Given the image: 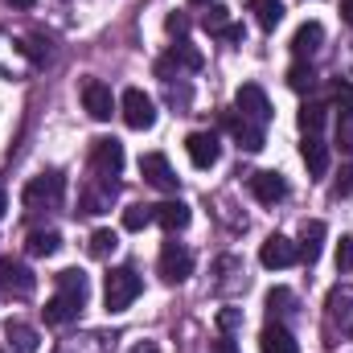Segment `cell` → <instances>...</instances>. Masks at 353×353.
<instances>
[{"label": "cell", "mask_w": 353, "mask_h": 353, "mask_svg": "<svg viewBox=\"0 0 353 353\" xmlns=\"http://www.w3.org/2000/svg\"><path fill=\"white\" fill-rule=\"evenodd\" d=\"M87 296H90L87 271H79V267L58 271V292H54V300L46 304V325H70V321L87 308Z\"/></svg>", "instance_id": "6da1fadb"}, {"label": "cell", "mask_w": 353, "mask_h": 353, "mask_svg": "<svg viewBox=\"0 0 353 353\" xmlns=\"http://www.w3.org/2000/svg\"><path fill=\"white\" fill-rule=\"evenodd\" d=\"M62 197H66V176L58 173V169L37 173L29 185H25V193H21V201H25V210H29V214L58 210V205H62Z\"/></svg>", "instance_id": "7a4b0ae2"}, {"label": "cell", "mask_w": 353, "mask_h": 353, "mask_svg": "<svg viewBox=\"0 0 353 353\" xmlns=\"http://www.w3.org/2000/svg\"><path fill=\"white\" fill-rule=\"evenodd\" d=\"M140 275H136V267H111L107 271V279H103V304H107V312H123V308H132L136 304V296H140Z\"/></svg>", "instance_id": "3957f363"}, {"label": "cell", "mask_w": 353, "mask_h": 353, "mask_svg": "<svg viewBox=\"0 0 353 353\" xmlns=\"http://www.w3.org/2000/svg\"><path fill=\"white\" fill-rule=\"evenodd\" d=\"M325 325L333 337H353V288H333L325 296Z\"/></svg>", "instance_id": "277c9868"}, {"label": "cell", "mask_w": 353, "mask_h": 353, "mask_svg": "<svg viewBox=\"0 0 353 353\" xmlns=\"http://www.w3.org/2000/svg\"><path fill=\"white\" fill-rule=\"evenodd\" d=\"M37 292V275L21 259H0V300H29Z\"/></svg>", "instance_id": "5b68a950"}, {"label": "cell", "mask_w": 353, "mask_h": 353, "mask_svg": "<svg viewBox=\"0 0 353 353\" xmlns=\"http://www.w3.org/2000/svg\"><path fill=\"white\" fill-rule=\"evenodd\" d=\"M90 173L107 176V181H115V176L123 173V144H119L115 136L90 140Z\"/></svg>", "instance_id": "8992f818"}, {"label": "cell", "mask_w": 353, "mask_h": 353, "mask_svg": "<svg viewBox=\"0 0 353 353\" xmlns=\"http://www.w3.org/2000/svg\"><path fill=\"white\" fill-rule=\"evenodd\" d=\"M119 111H123V123H128L132 132H148V128L157 123V103H152V99H148L140 87H128V90H123Z\"/></svg>", "instance_id": "52a82bcc"}, {"label": "cell", "mask_w": 353, "mask_h": 353, "mask_svg": "<svg viewBox=\"0 0 353 353\" xmlns=\"http://www.w3.org/2000/svg\"><path fill=\"white\" fill-rule=\"evenodd\" d=\"M115 193H119L115 181H107V176H90L87 185H83V193H79V214H107L111 201H115Z\"/></svg>", "instance_id": "ba28073f"}, {"label": "cell", "mask_w": 353, "mask_h": 353, "mask_svg": "<svg viewBox=\"0 0 353 353\" xmlns=\"http://www.w3.org/2000/svg\"><path fill=\"white\" fill-rule=\"evenodd\" d=\"M234 115H243V119L267 128V123H271V103H267L263 87H255V83L239 87V94H234Z\"/></svg>", "instance_id": "9c48e42d"}, {"label": "cell", "mask_w": 353, "mask_h": 353, "mask_svg": "<svg viewBox=\"0 0 353 353\" xmlns=\"http://www.w3.org/2000/svg\"><path fill=\"white\" fill-rule=\"evenodd\" d=\"M193 275V251L185 243H165L161 247V279L165 283H181Z\"/></svg>", "instance_id": "30bf717a"}, {"label": "cell", "mask_w": 353, "mask_h": 353, "mask_svg": "<svg viewBox=\"0 0 353 353\" xmlns=\"http://www.w3.org/2000/svg\"><path fill=\"white\" fill-rule=\"evenodd\" d=\"M185 152H189V161H193L197 169H214L218 157H222L214 132H189V136H185Z\"/></svg>", "instance_id": "8fae6325"}, {"label": "cell", "mask_w": 353, "mask_h": 353, "mask_svg": "<svg viewBox=\"0 0 353 353\" xmlns=\"http://www.w3.org/2000/svg\"><path fill=\"white\" fill-rule=\"evenodd\" d=\"M259 263L267 271H283V267L300 263V251H296V243L292 239H283V234H271L263 243V251H259Z\"/></svg>", "instance_id": "7c38bea8"}, {"label": "cell", "mask_w": 353, "mask_h": 353, "mask_svg": "<svg viewBox=\"0 0 353 353\" xmlns=\"http://www.w3.org/2000/svg\"><path fill=\"white\" fill-rule=\"evenodd\" d=\"M140 176L148 185H157L161 193H176V173H173V165H169V157H161V152L140 157Z\"/></svg>", "instance_id": "4fadbf2b"}, {"label": "cell", "mask_w": 353, "mask_h": 353, "mask_svg": "<svg viewBox=\"0 0 353 353\" xmlns=\"http://www.w3.org/2000/svg\"><path fill=\"white\" fill-rule=\"evenodd\" d=\"M83 103H87L90 119H111V111H115V99H111V87L107 83H99V79H87L83 83Z\"/></svg>", "instance_id": "5bb4252c"}, {"label": "cell", "mask_w": 353, "mask_h": 353, "mask_svg": "<svg viewBox=\"0 0 353 353\" xmlns=\"http://www.w3.org/2000/svg\"><path fill=\"white\" fill-rule=\"evenodd\" d=\"M173 70H176V74H181V70H201V54H197L193 46H185V41L173 46V50L157 62V74H161V79H169Z\"/></svg>", "instance_id": "9a60e30c"}, {"label": "cell", "mask_w": 353, "mask_h": 353, "mask_svg": "<svg viewBox=\"0 0 353 353\" xmlns=\"http://www.w3.org/2000/svg\"><path fill=\"white\" fill-rule=\"evenodd\" d=\"M251 193H255V201L275 205V201H283V197H288V181H283V173H271V169H263V173L251 176Z\"/></svg>", "instance_id": "2e32d148"}, {"label": "cell", "mask_w": 353, "mask_h": 353, "mask_svg": "<svg viewBox=\"0 0 353 353\" xmlns=\"http://www.w3.org/2000/svg\"><path fill=\"white\" fill-rule=\"evenodd\" d=\"M321 41H325V29H321V21H304V25L296 29V37H292V54H296V62L312 58V54L321 50Z\"/></svg>", "instance_id": "e0dca14e"}, {"label": "cell", "mask_w": 353, "mask_h": 353, "mask_svg": "<svg viewBox=\"0 0 353 353\" xmlns=\"http://www.w3.org/2000/svg\"><path fill=\"white\" fill-rule=\"evenodd\" d=\"M189 205L185 201H161V205H152V222L157 226H165L169 234H176V230H185L189 226Z\"/></svg>", "instance_id": "ac0fdd59"}, {"label": "cell", "mask_w": 353, "mask_h": 353, "mask_svg": "<svg viewBox=\"0 0 353 353\" xmlns=\"http://www.w3.org/2000/svg\"><path fill=\"white\" fill-rule=\"evenodd\" d=\"M259 350L263 353H300V345H296V337L279 321H271V325H263V333H259Z\"/></svg>", "instance_id": "d6986e66"}, {"label": "cell", "mask_w": 353, "mask_h": 353, "mask_svg": "<svg viewBox=\"0 0 353 353\" xmlns=\"http://www.w3.org/2000/svg\"><path fill=\"white\" fill-rule=\"evenodd\" d=\"M300 157H304V165H308V173H312V176H325V173H329V144H325L321 136H304Z\"/></svg>", "instance_id": "ffe728a7"}, {"label": "cell", "mask_w": 353, "mask_h": 353, "mask_svg": "<svg viewBox=\"0 0 353 353\" xmlns=\"http://www.w3.org/2000/svg\"><path fill=\"white\" fill-rule=\"evenodd\" d=\"M226 123H230L239 148H247V152H259V148H263V128H259V123H251V119H243V115H230Z\"/></svg>", "instance_id": "44dd1931"}, {"label": "cell", "mask_w": 353, "mask_h": 353, "mask_svg": "<svg viewBox=\"0 0 353 353\" xmlns=\"http://www.w3.org/2000/svg\"><path fill=\"white\" fill-rule=\"evenodd\" d=\"M321 247H325V222H308L304 226V239L296 243V251H300V263H316L321 259Z\"/></svg>", "instance_id": "7402d4cb"}, {"label": "cell", "mask_w": 353, "mask_h": 353, "mask_svg": "<svg viewBox=\"0 0 353 353\" xmlns=\"http://www.w3.org/2000/svg\"><path fill=\"white\" fill-rule=\"evenodd\" d=\"M4 333H8V341H12V353H37V350H41V337H37V329H33V325L8 321V325H4Z\"/></svg>", "instance_id": "603a6c76"}, {"label": "cell", "mask_w": 353, "mask_h": 353, "mask_svg": "<svg viewBox=\"0 0 353 353\" xmlns=\"http://www.w3.org/2000/svg\"><path fill=\"white\" fill-rule=\"evenodd\" d=\"M25 251H29L33 259H50V255L62 251V234H58V230H33L29 243H25Z\"/></svg>", "instance_id": "cb8c5ba5"}, {"label": "cell", "mask_w": 353, "mask_h": 353, "mask_svg": "<svg viewBox=\"0 0 353 353\" xmlns=\"http://www.w3.org/2000/svg\"><path fill=\"white\" fill-rule=\"evenodd\" d=\"M247 8L255 12V25H259L263 33H275V25L283 21V0H251Z\"/></svg>", "instance_id": "d4e9b609"}, {"label": "cell", "mask_w": 353, "mask_h": 353, "mask_svg": "<svg viewBox=\"0 0 353 353\" xmlns=\"http://www.w3.org/2000/svg\"><path fill=\"white\" fill-rule=\"evenodd\" d=\"M58 353H111V345L103 333H83V337H66Z\"/></svg>", "instance_id": "484cf974"}, {"label": "cell", "mask_w": 353, "mask_h": 353, "mask_svg": "<svg viewBox=\"0 0 353 353\" xmlns=\"http://www.w3.org/2000/svg\"><path fill=\"white\" fill-rule=\"evenodd\" d=\"M325 103H304L300 107V115H296V123H300V132L304 136H321V128H325Z\"/></svg>", "instance_id": "4316f807"}, {"label": "cell", "mask_w": 353, "mask_h": 353, "mask_svg": "<svg viewBox=\"0 0 353 353\" xmlns=\"http://www.w3.org/2000/svg\"><path fill=\"white\" fill-rule=\"evenodd\" d=\"M115 247H119V234H115V230H94L87 251H90V259H111Z\"/></svg>", "instance_id": "83f0119b"}, {"label": "cell", "mask_w": 353, "mask_h": 353, "mask_svg": "<svg viewBox=\"0 0 353 353\" xmlns=\"http://www.w3.org/2000/svg\"><path fill=\"white\" fill-rule=\"evenodd\" d=\"M288 87L296 90V94H304V90L316 87V70L308 66V62H296L292 70H288Z\"/></svg>", "instance_id": "f1b7e54d"}, {"label": "cell", "mask_w": 353, "mask_h": 353, "mask_svg": "<svg viewBox=\"0 0 353 353\" xmlns=\"http://www.w3.org/2000/svg\"><path fill=\"white\" fill-rule=\"evenodd\" d=\"M210 12L201 17V25L210 29V33H226L230 29V8H222V4H205Z\"/></svg>", "instance_id": "f546056e"}, {"label": "cell", "mask_w": 353, "mask_h": 353, "mask_svg": "<svg viewBox=\"0 0 353 353\" xmlns=\"http://www.w3.org/2000/svg\"><path fill=\"white\" fill-rule=\"evenodd\" d=\"M292 304H296V296H292L288 288H271V292H267V312H271V316L292 312Z\"/></svg>", "instance_id": "4dcf8cb0"}, {"label": "cell", "mask_w": 353, "mask_h": 353, "mask_svg": "<svg viewBox=\"0 0 353 353\" xmlns=\"http://www.w3.org/2000/svg\"><path fill=\"white\" fill-rule=\"evenodd\" d=\"M152 222V205H128L123 210V230H144Z\"/></svg>", "instance_id": "1f68e13d"}, {"label": "cell", "mask_w": 353, "mask_h": 353, "mask_svg": "<svg viewBox=\"0 0 353 353\" xmlns=\"http://www.w3.org/2000/svg\"><path fill=\"white\" fill-rule=\"evenodd\" d=\"M337 144L353 152V107H341V115H337Z\"/></svg>", "instance_id": "d6a6232c"}, {"label": "cell", "mask_w": 353, "mask_h": 353, "mask_svg": "<svg viewBox=\"0 0 353 353\" xmlns=\"http://www.w3.org/2000/svg\"><path fill=\"white\" fill-rule=\"evenodd\" d=\"M25 54H29V62L41 66V62H50V41H46L41 33H29V37H25Z\"/></svg>", "instance_id": "836d02e7"}, {"label": "cell", "mask_w": 353, "mask_h": 353, "mask_svg": "<svg viewBox=\"0 0 353 353\" xmlns=\"http://www.w3.org/2000/svg\"><path fill=\"white\" fill-rule=\"evenodd\" d=\"M333 197H353V165H345L333 181Z\"/></svg>", "instance_id": "e575fe53"}, {"label": "cell", "mask_w": 353, "mask_h": 353, "mask_svg": "<svg viewBox=\"0 0 353 353\" xmlns=\"http://www.w3.org/2000/svg\"><path fill=\"white\" fill-rule=\"evenodd\" d=\"M337 271H353V239L350 234L337 243Z\"/></svg>", "instance_id": "d590c367"}, {"label": "cell", "mask_w": 353, "mask_h": 353, "mask_svg": "<svg viewBox=\"0 0 353 353\" xmlns=\"http://www.w3.org/2000/svg\"><path fill=\"white\" fill-rule=\"evenodd\" d=\"M239 321H243V312H239V308H222V312H218V329H222V333H230Z\"/></svg>", "instance_id": "8d00e7d4"}, {"label": "cell", "mask_w": 353, "mask_h": 353, "mask_svg": "<svg viewBox=\"0 0 353 353\" xmlns=\"http://www.w3.org/2000/svg\"><path fill=\"white\" fill-rule=\"evenodd\" d=\"M333 94H337V103H341V107H353V87H350V83H341V79H337V83H333Z\"/></svg>", "instance_id": "74e56055"}, {"label": "cell", "mask_w": 353, "mask_h": 353, "mask_svg": "<svg viewBox=\"0 0 353 353\" xmlns=\"http://www.w3.org/2000/svg\"><path fill=\"white\" fill-rule=\"evenodd\" d=\"M169 33H173V37H185V33H189V17L173 12V17H169Z\"/></svg>", "instance_id": "f35d334b"}, {"label": "cell", "mask_w": 353, "mask_h": 353, "mask_svg": "<svg viewBox=\"0 0 353 353\" xmlns=\"http://www.w3.org/2000/svg\"><path fill=\"white\" fill-rule=\"evenodd\" d=\"M210 353H239V345H234V337H230V333H222V337L210 345Z\"/></svg>", "instance_id": "ab89813d"}, {"label": "cell", "mask_w": 353, "mask_h": 353, "mask_svg": "<svg viewBox=\"0 0 353 353\" xmlns=\"http://www.w3.org/2000/svg\"><path fill=\"white\" fill-rule=\"evenodd\" d=\"M222 37H226V41H243V29H239V25H230V29H226Z\"/></svg>", "instance_id": "60d3db41"}, {"label": "cell", "mask_w": 353, "mask_h": 353, "mask_svg": "<svg viewBox=\"0 0 353 353\" xmlns=\"http://www.w3.org/2000/svg\"><path fill=\"white\" fill-rule=\"evenodd\" d=\"M341 17H345V25H353V0H341Z\"/></svg>", "instance_id": "b9f144b4"}, {"label": "cell", "mask_w": 353, "mask_h": 353, "mask_svg": "<svg viewBox=\"0 0 353 353\" xmlns=\"http://www.w3.org/2000/svg\"><path fill=\"white\" fill-rule=\"evenodd\" d=\"M4 214H8V193L0 189V218H4Z\"/></svg>", "instance_id": "7bdbcfd3"}, {"label": "cell", "mask_w": 353, "mask_h": 353, "mask_svg": "<svg viewBox=\"0 0 353 353\" xmlns=\"http://www.w3.org/2000/svg\"><path fill=\"white\" fill-rule=\"evenodd\" d=\"M12 8H33V0H8Z\"/></svg>", "instance_id": "ee69618b"}, {"label": "cell", "mask_w": 353, "mask_h": 353, "mask_svg": "<svg viewBox=\"0 0 353 353\" xmlns=\"http://www.w3.org/2000/svg\"><path fill=\"white\" fill-rule=\"evenodd\" d=\"M189 4H214V0H189Z\"/></svg>", "instance_id": "f6af8a7d"}, {"label": "cell", "mask_w": 353, "mask_h": 353, "mask_svg": "<svg viewBox=\"0 0 353 353\" xmlns=\"http://www.w3.org/2000/svg\"><path fill=\"white\" fill-rule=\"evenodd\" d=\"M0 353H4V350H0Z\"/></svg>", "instance_id": "bcb514c9"}]
</instances>
